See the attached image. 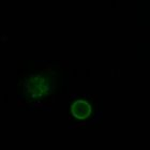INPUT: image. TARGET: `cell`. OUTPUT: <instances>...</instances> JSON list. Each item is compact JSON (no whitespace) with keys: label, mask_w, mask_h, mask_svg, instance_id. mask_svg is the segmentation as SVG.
<instances>
[{"label":"cell","mask_w":150,"mask_h":150,"mask_svg":"<svg viewBox=\"0 0 150 150\" xmlns=\"http://www.w3.org/2000/svg\"><path fill=\"white\" fill-rule=\"evenodd\" d=\"M50 83H48V79L41 76V75L32 76L26 83L27 92L33 99H39V98H42L43 96H45L50 91Z\"/></svg>","instance_id":"obj_1"},{"label":"cell","mask_w":150,"mask_h":150,"mask_svg":"<svg viewBox=\"0 0 150 150\" xmlns=\"http://www.w3.org/2000/svg\"><path fill=\"white\" fill-rule=\"evenodd\" d=\"M91 105L85 100H77L71 106L73 116L77 119H86L91 114Z\"/></svg>","instance_id":"obj_2"}]
</instances>
